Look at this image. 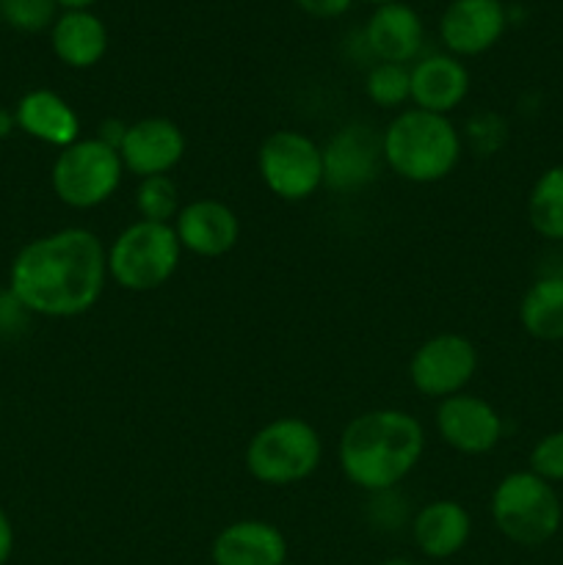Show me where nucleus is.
Returning a JSON list of instances; mask_svg holds the SVG:
<instances>
[{"label":"nucleus","mask_w":563,"mask_h":565,"mask_svg":"<svg viewBox=\"0 0 563 565\" xmlns=\"http://www.w3.org/2000/svg\"><path fill=\"white\" fill-rule=\"evenodd\" d=\"M108 279V252L92 230L66 226L20 248L9 290L31 315L77 318L97 307Z\"/></svg>","instance_id":"f257e3e1"},{"label":"nucleus","mask_w":563,"mask_h":565,"mask_svg":"<svg viewBox=\"0 0 563 565\" xmlns=\"http://www.w3.org/2000/svg\"><path fill=\"white\" fill-rule=\"evenodd\" d=\"M425 450V430L401 408H375L353 417L337 445L348 483L370 494L395 491L414 472Z\"/></svg>","instance_id":"f03ea898"},{"label":"nucleus","mask_w":563,"mask_h":565,"mask_svg":"<svg viewBox=\"0 0 563 565\" xmlns=\"http://www.w3.org/2000/svg\"><path fill=\"white\" fill-rule=\"evenodd\" d=\"M461 132L450 116L428 114V110H401L381 132V154L392 174L406 182L428 185L456 171L461 160Z\"/></svg>","instance_id":"7ed1b4c3"},{"label":"nucleus","mask_w":563,"mask_h":565,"mask_svg":"<svg viewBox=\"0 0 563 565\" xmlns=\"http://www.w3.org/2000/svg\"><path fill=\"white\" fill-rule=\"evenodd\" d=\"M323 461L318 430L298 417H279L248 439L246 469L270 489L304 483Z\"/></svg>","instance_id":"20e7f679"},{"label":"nucleus","mask_w":563,"mask_h":565,"mask_svg":"<svg viewBox=\"0 0 563 565\" xmlns=\"http://www.w3.org/2000/svg\"><path fill=\"white\" fill-rule=\"evenodd\" d=\"M491 522L511 544L541 546L561 530L563 508L555 486L530 469L511 472L491 491Z\"/></svg>","instance_id":"39448f33"},{"label":"nucleus","mask_w":563,"mask_h":565,"mask_svg":"<svg viewBox=\"0 0 563 565\" xmlns=\"http://www.w3.org/2000/svg\"><path fill=\"white\" fill-rule=\"evenodd\" d=\"M182 246L171 224L141 221L125 226L108 248V276L130 292H149L171 281Z\"/></svg>","instance_id":"423d86ee"},{"label":"nucleus","mask_w":563,"mask_h":565,"mask_svg":"<svg viewBox=\"0 0 563 565\" xmlns=\"http://www.w3.org/2000/svg\"><path fill=\"white\" fill-rule=\"evenodd\" d=\"M125 166L119 149L94 138H77L70 147L59 149L50 182L59 202L72 210H92L108 202L121 185Z\"/></svg>","instance_id":"0eeeda50"},{"label":"nucleus","mask_w":563,"mask_h":565,"mask_svg":"<svg viewBox=\"0 0 563 565\" xmlns=\"http://www.w3.org/2000/svg\"><path fill=\"white\" fill-rule=\"evenodd\" d=\"M265 188L282 202H304L323 188V147L298 130H274L257 152Z\"/></svg>","instance_id":"6e6552de"},{"label":"nucleus","mask_w":563,"mask_h":565,"mask_svg":"<svg viewBox=\"0 0 563 565\" xmlns=\"http://www.w3.org/2000/svg\"><path fill=\"white\" fill-rule=\"evenodd\" d=\"M478 362L472 342L447 331V334L431 337L414 351L408 362V379L419 395L445 401L467 390V384L478 373Z\"/></svg>","instance_id":"1a4fd4ad"},{"label":"nucleus","mask_w":563,"mask_h":565,"mask_svg":"<svg viewBox=\"0 0 563 565\" xmlns=\"http://www.w3.org/2000/svg\"><path fill=\"white\" fill-rule=\"evenodd\" d=\"M381 166V136L364 125H348L323 147V185L337 193H357L379 177Z\"/></svg>","instance_id":"9d476101"},{"label":"nucleus","mask_w":563,"mask_h":565,"mask_svg":"<svg viewBox=\"0 0 563 565\" xmlns=\"http://www.w3.org/2000/svg\"><path fill=\"white\" fill-rule=\"evenodd\" d=\"M508 28L502 0H450L442 11L439 39L456 58H475L495 47Z\"/></svg>","instance_id":"9b49d317"},{"label":"nucleus","mask_w":563,"mask_h":565,"mask_svg":"<svg viewBox=\"0 0 563 565\" xmlns=\"http://www.w3.org/2000/svg\"><path fill=\"white\" fill-rule=\"evenodd\" d=\"M436 430L442 441L464 456H486L502 439V417L484 397L458 395L439 401L436 408Z\"/></svg>","instance_id":"f8f14e48"},{"label":"nucleus","mask_w":563,"mask_h":565,"mask_svg":"<svg viewBox=\"0 0 563 565\" xmlns=\"http://www.w3.org/2000/svg\"><path fill=\"white\" fill-rule=\"evenodd\" d=\"M185 154V136L180 127L163 116H149L127 125L119 143V158L125 171L138 180L169 174Z\"/></svg>","instance_id":"ddd939ff"},{"label":"nucleus","mask_w":563,"mask_h":565,"mask_svg":"<svg viewBox=\"0 0 563 565\" xmlns=\"http://www.w3.org/2000/svg\"><path fill=\"white\" fill-rule=\"evenodd\" d=\"M171 226L182 252L196 257H224L241 241V221L235 210L219 199H193L180 207Z\"/></svg>","instance_id":"4468645a"},{"label":"nucleus","mask_w":563,"mask_h":565,"mask_svg":"<svg viewBox=\"0 0 563 565\" xmlns=\"http://www.w3.org/2000/svg\"><path fill=\"white\" fill-rule=\"evenodd\" d=\"M412 72V103L428 114L450 116L469 94V72L461 58L450 53L423 55L408 66Z\"/></svg>","instance_id":"2eb2a0df"},{"label":"nucleus","mask_w":563,"mask_h":565,"mask_svg":"<svg viewBox=\"0 0 563 565\" xmlns=\"http://www.w3.org/2000/svg\"><path fill=\"white\" fill-rule=\"evenodd\" d=\"M368 50L384 64H412L425 42V25L408 3L375 6L364 25Z\"/></svg>","instance_id":"dca6fc26"},{"label":"nucleus","mask_w":563,"mask_h":565,"mask_svg":"<svg viewBox=\"0 0 563 565\" xmlns=\"http://www.w3.org/2000/svg\"><path fill=\"white\" fill-rule=\"evenodd\" d=\"M210 557L213 565H285L287 541L274 524L243 519L215 535Z\"/></svg>","instance_id":"f3484780"},{"label":"nucleus","mask_w":563,"mask_h":565,"mask_svg":"<svg viewBox=\"0 0 563 565\" xmlns=\"http://www.w3.org/2000/svg\"><path fill=\"white\" fill-rule=\"evenodd\" d=\"M14 119L25 136L50 143V147L64 149L81 138V119H77L75 108L50 88H33V92L22 94L14 108Z\"/></svg>","instance_id":"a211bd4d"},{"label":"nucleus","mask_w":563,"mask_h":565,"mask_svg":"<svg viewBox=\"0 0 563 565\" xmlns=\"http://www.w3.org/2000/svg\"><path fill=\"white\" fill-rule=\"evenodd\" d=\"M472 519L456 500H434L414 513L412 535L417 550L431 561H447L467 546Z\"/></svg>","instance_id":"6ab92c4d"},{"label":"nucleus","mask_w":563,"mask_h":565,"mask_svg":"<svg viewBox=\"0 0 563 565\" xmlns=\"http://www.w3.org/2000/svg\"><path fill=\"white\" fill-rule=\"evenodd\" d=\"M50 47L70 70H92L108 53V28L94 11H61L50 28Z\"/></svg>","instance_id":"aec40b11"},{"label":"nucleus","mask_w":563,"mask_h":565,"mask_svg":"<svg viewBox=\"0 0 563 565\" xmlns=\"http://www.w3.org/2000/svg\"><path fill=\"white\" fill-rule=\"evenodd\" d=\"M519 323L533 340H563V276H541L524 290L519 301Z\"/></svg>","instance_id":"412c9836"},{"label":"nucleus","mask_w":563,"mask_h":565,"mask_svg":"<svg viewBox=\"0 0 563 565\" xmlns=\"http://www.w3.org/2000/svg\"><path fill=\"white\" fill-rule=\"evenodd\" d=\"M528 221L544 241H563V166H552L533 182Z\"/></svg>","instance_id":"4be33fe9"},{"label":"nucleus","mask_w":563,"mask_h":565,"mask_svg":"<svg viewBox=\"0 0 563 565\" xmlns=\"http://www.w3.org/2000/svg\"><path fill=\"white\" fill-rule=\"evenodd\" d=\"M364 94L379 108H401L403 103L412 99V72L403 64L379 61L375 66H370L368 77H364Z\"/></svg>","instance_id":"5701e85b"},{"label":"nucleus","mask_w":563,"mask_h":565,"mask_svg":"<svg viewBox=\"0 0 563 565\" xmlns=\"http://www.w3.org/2000/svg\"><path fill=\"white\" fill-rule=\"evenodd\" d=\"M136 210L141 215V221L171 224L177 218V213H180V196H177L174 180L169 174H158L138 182Z\"/></svg>","instance_id":"b1692460"},{"label":"nucleus","mask_w":563,"mask_h":565,"mask_svg":"<svg viewBox=\"0 0 563 565\" xmlns=\"http://www.w3.org/2000/svg\"><path fill=\"white\" fill-rule=\"evenodd\" d=\"M55 0H0V22L20 33H42L59 20Z\"/></svg>","instance_id":"393cba45"},{"label":"nucleus","mask_w":563,"mask_h":565,"mask_svg":"<svg viewBox=\"0 0 563 565\" xmlns=\"http://www.w3.org/2000/svg\"><path fill=\"white\" fill-rule=\"evenodd\" d=\"M530 472L546 483H563V430L541 436L530 450Z\"/></svg>","instance_id":"a878e982"},{"label":"nucleus","mask_w":563,"mask_h":565,"mask_svg":"<svg viewBox=\"0 0 563 565\" xmlns=\"http://www.w3.org/2000/svg\"><path fill=\"white\" fill-rule=\"evenodd\" d=\"M28 309L14 298V292H0V337H14L25 326Z\"/></svg>","instance_id":"bb28decb"},{"label":"nucleus","mask_w":563,"mask_h":565,"mask_svg":"<svg viewBox=\"0 0 563 565\" xmlns=\"http://www.w3.org/2000/svg\"><path fill=\"white\" fill-rule=\"evenodd\" d=\"M467 132H469V138H472L475 149L486 154V138L495 136L497 141H502V138H506V121L497 119V116H491V114H480V116H472V119H469Z\"/></svg>","instance_id":"cd10ccee"},{"label":"nucleus","mask_w":563,"mask_h":565,"mask_svg":"<svg viewBox=\"0 0 563 565\" xmlns=\"http://www.w3.org/2000/svg\"><path fill=\"white\" fill-rule=\"evenodd\" d=\"M296 6L315 20H337L351 9L353 0H296Z\"/></svg>","instance_id":"c85d7f7f"},{"label":"nucleus","mask_w":563,"mask_h":565,"mask_svg":"<svg viewBox=\"0 0 563 565\" xmlns=\"http://www.w3.org/2000/svg\"><path fill=\"white\" fill-rule=\"evenodd\" d=\"M11 552H14V527H11L9 516H6V511L0 508V565L9 563Z\"/></svg>","instance_id":"c756f323"},{"label":"nucleus","mask_w":563,"mask_h":565,"mask_svg":"<svg viewBox=\"0 0 563 565\" xmlns=\"http://www.w3.org/2000/svg\"><path fill=\"white\" fill-rule=\"evenodd\" d=\"M125 130H127L125 121H119V119H105L103 125H99L97 138H99V141L110 143V147H114V149H119L121 138H125Z\"/></svg>","instance_id":"7c9ffc66"},{"label":"nucleus","mask_w":563,"mask_h":565,"mask_svg":"<svg viewBox=\"0 0 563 565\" xmlns=\"http://www.w3.org/2000/svg\"><path fill=\"white\" fill-rule=\"evenodd\" d=\"M14 127H17L14 114H9L6 108H0V141L11 136V130H14Z\"/></svg>","instance_id":"2f4dec72"},{"label":"nucleus","mask_w":563,"mask_h":565,"mask_svg":"<svg viewBox=\"0 0 563 565\" xmlns=\"http://www.w3.org/2000/svg\"><path fill=\"white\" fill-rule=\"evenodd\" d=\"M55 3H59L64 11H72V9H88V6H94L97 0H55Z\"/></svg>","instance_id":"473e14b6"},{"label":"nucleus","mask_w":563,"mask_h":565,"mask_svg":"<svg viewBox=\"0 0 563 565\" xmlns=\"http://www.w3.org/2000/svg\"><path fill=\"white\" fill-rule=\"evenodd\" d=\"M381 565H414V563L406 561V557H390V561H384Z\"/></svg>","instance_id":"72a5a7b5"},{"label":"nucleus","mask_w":563,"mask_h":565,"mask_svg":"<svg viewBox=\"0 0 563 565\" xmlns=\"http://www.w3.org/2000/svg\"><path fill=\"white\" fill-rule=\"evenodd\" d=\"M370 6H386V3H403V0H364Z\"/></svg>","instance_id":"f704fd0d"},{"label":"nucleus","mask_w":563,"mask_h":565,"mask_svg":"<svg viewBox=\"0 0 563 565\" xmlns=\"http://www.w3.org/2000/svg\"><path fill=\"white\" fill-rule=\"evenodd\" d=\"M285 565H287V563H285Z\"/></svg>","instance_id":"c9c22d12"}]
</instances>
